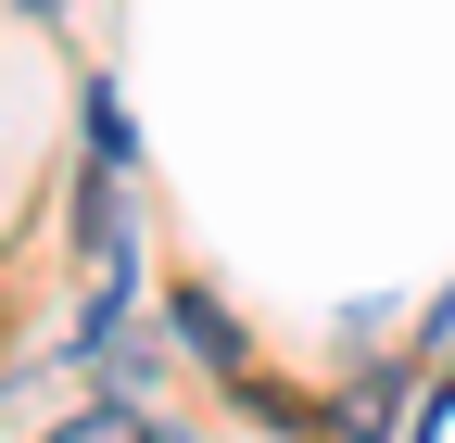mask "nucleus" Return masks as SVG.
<instances>
[{
  "mask_svg": "<svg viewBox=\"0 0 455 443\" xmlns=\"http://www.w3.org/2000/svg\"><path fill=\"white\" fill-rule=\"evenodd\" d=\"M51 443H152V418L140 406H89V418H64Z\"/></svg>",
  "mask_w": 455,
  "mask_h": 443,
  "instance_id": "obj_2",
  "label": "nucleus"
},
{
  "mask_svg": "<svg viewBox=\"0 0 455 443\" xmlns=\"http://www.w3.org/2000/svg\"><path fill=\"white\" fill-rule=\"evenodd\" d=\"M178 329H190V355H203V367H241V329L215 317V292H178Z\"/></svg>",
  "mask_w": 455,
  "mask_h": 443,
  "instance_id": "obj_1",
  "label": "nucleus"
}]
</instances>
